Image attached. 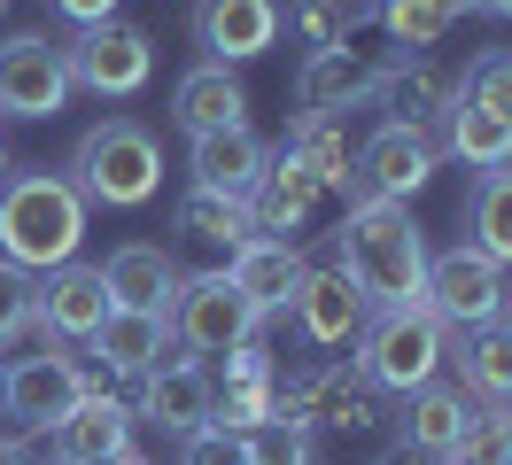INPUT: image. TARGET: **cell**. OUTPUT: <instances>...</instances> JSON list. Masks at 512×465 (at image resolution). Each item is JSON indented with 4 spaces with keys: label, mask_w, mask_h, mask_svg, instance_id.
Masks as SVG:
<instances>
[{
    "label": "cell",
    "mask_w": 512,
    "mask_h": 465,
    "mask_svg": "<svg viewBox=\"0 0 512 465\" xmlns=\"http://www.w3.org/2000/svg\"><path fill=\"white\" fill-rule=\"evenodd\" d=\"M342 272L357 279V295L373 310H404L427 295V233L412 225V202H381V194H357L342 233H334Z\"/></svg>",
    "instance_id": "cell-1"
},
{
    "label": "cell",
    "mask_w": 512,
    "mask_h": 465,
    "mask_svg": "<svg viewBox=\"0 0 512 465\" xmlns=\"http://www.w3.org/2000/svg\"><path fill=\"white\" fill-rule=\"evenodd\" d=\"M86 241V194L63 171H24L0 186V256L24 272H55Z\"/></svg>",
    "instance_id": "cell-2"
},
{
    "label": "cell",
    "mask_w": 512,
    "mask_h": 465,
    "mask_svg": "<svg viewBox=\"0 0 512 465\" xmlns=\"http://www.w3.org/2000/svg\"><path fill=\"white\" fill-rule=\"evenodd\" d=\"M70 186L101 202V210H140V202H156L163 186V148L148 124L132 117H101L78 148H70Z\"/></svg>",
    "instance_id": "cell-3"
},
{
    "label": "cell",
    "mask_w": 512,
    "mask_h": 465,
    "mask_svg": "<svg viewBox=\"0 0 512 465\" xmlns=\"http://www.w3.org/2000/svg\"><path fill=\"white\" fill-rule=\"evenodd\" d=\"M443 349H450V326L427 303L373 310L365 334H357V372H365L381 396H412L427 380H443Z\"/></svg>",
    "instance_id": "cell-4"
},
{
    "label": "cell",
    "mask_w": 512,
    "mask_h": 465,
    "mask_svg": "<svg viewBox=\"0 0 512 465\" xmlns=\"http://www.w3.org/2000/svg\"><path fill=\"white\" fill-rule=\"evenodd\" d=\"M171 341L179 349H194V357H233L241 341H256V326H264V310L233 287L225 272H202V279H179V295H171Z\"/></svg>",
    "instance_id": "cell-5"
},
{
    "label": "cell",
    "mask_w": 512,
    "mask_h": 465,
    "mask_svg": "<svg viewBox=\"0 0 512 465\" xmlns=\"http://www.w3.org/2000/svg\"><path fill=\"white\" fill-rule=\"evenodd\" d=\"M86 388H101V380L70 357L63 341H55V349L16 357V365L0 372V411H8V419H24L32 434H55L70 411H78V396H86Z\"/></svg>",
    "instance_id": "cell-6"
},
{
    "label": "cell",
    "mask_w": 512,
    "mask_h": 465,
    "mask_svg": "<svg viewBox=\"0 0 512 465\" xmlns=\"http://www.w3.org/2000/svg\"><path fill=\"white\" fill-rule=\"evenodd\" d=\"M70 62V86H86V93H109V101H125V93L148 86V70H156V39L140 24H78V39L63 47Z\"/></svg>",
    "instance_id": "cell-7"
},
{
    "label": "cell",
    "mask_w": 512,
    "mask_h": 465,
    "mask_svg": "<svg viewBox=\"0 0 512 465\" xmlns=\"http://www.w3.org/2000/svg\"><path fill=\"white\" fill-rule=\"evenodd\" d=\"M505 295H512L505 264H489L481 248H443V256H427V295H419V303L435 310L450 334L505 318Z\"/></svg>",
    "instance_id": "cell-8"
},
{
    "label": "cell",
    "mask_w": 512,
    "mask_h": 465,
    "mask_svg": "<svg viewBox=\"0 0 512 465\" xmlns=\"http://www.w3.org/2000/svg\"><path fill=\"white\" fill-rule=\"evenodd\" d=\"M70 101V62L55 39H39V31H16V39H0V117H63Z\"/></svg>",
    "instance_id": "cell-9"
},
{
    "label": "cell",
    "mask_w": 512,
    "mask_h": 465,
    "mask_svg": "<svg viewBox=\"0 0 512 465\" xmlns=\"http://www.w3.org/2000/svg\"><path fill=\"white\" fill-rule=\"evenodd\" d=\"M388 62H365L357 47H326V55H303L295 70V101L311 117H350V109H373L381 101Z\"/></svg>",
    "instance_id": "cell-10"
},
{
    "label": "cell",
    "mask_w": 512,
    "mask_h": 465,
    "mask_svg": "<svg viewBox=\"0 0 512 465\" xmlns=\"http://www.w3.org/2000/svg\"><path fill=\"white\" fill-rule=\"evenodd\" d=\"M427 179H435V140H427V132L381 124L373 140H357V194H381V202H412ZM357 194H350V202H357Z\"/></svg>",
    "instance_id": "cell-11"
},
{
    "label": "cell",
    "mask_w": 512,
    "mask_h": 465,
    "mask_svg": "<svg viewBox=\"0 0 512 465\" xmlns=\"http://www.w3.org/2000/svg\"><path fill=\"white\" fill-rule=\"evenodd\" d=\"M295 326H303V341L311 349H342V341L365 334V318H373V303L357 295V279L342 272V264H319V272H303V287H295Z\"/></svg>",
    "instance_id": "cell-12"
},
{
    "label": "cell",
    "mask_w": 512,
    "mask_h": 465,
    "mask_svg": "<svg viewBox=\"0 0 512 465\" xmlns=\"http://www.w3.org/2000/svg\"><path fill=\"white\" fill-rule=\"evenodd\" d=\"M132 419L179 434V442L202 434L210 427V365H202V357H171V365L140 372V411H132Z\"/></svg>",
    "instance_id": "cell-13"
},
{
    "label": "cell",
    "mask_w": 512,
    "mask_h": 465,
    "mask_svg": "<svg viewBox=\"0 0 512 465\" xmlns=\"http://www.w3.org/2000/svg\"><path fill=\"white\" fill-rule=\"evenodd\" d=\"M272 403H280V365L264 341H241L225 357V380H210V427L249 434L256 419H272Z\"/></svg>",
    "instance_id": "cell-14"
},
{
    "label": "cell",
    "mask_w": 512,
    "mask_h": 465,
    "mask_svg": "<svg viewBox=\"0 0 512 465\" xmlns=\"http://www.w3.org/2000/svg\"><path fill=\"white\" fill-rule=\"evenodd\" d=\"M109 287H101V264H55V272H39V326L55 341H94V326L109 318Z\"/></svg>",
    "instance_id": "cell-15"
},
{
    "label": "cell",
    "mask_w": 512,
    "mask_h": 465,
    "mask_svg": "<svg viewBox=\"0 0 512 465\" xmlns=\"http://www.w3.org/2000/svg\"><path fill=\"white\" fill-rule=\"evenodd\" d=\"M194 39L210 62H249L280 39V0H202L194 8Z\"/></svg>",
    "instance_id": "cell-16"
},
{
    "label": "cell",
    "mask_w": 512,
    "mask_h": 465,
    "mask_svg": "<svg viewBox=\"0 0 512 465\" xmlns=\"http://www.w3.org/2000/svg\"><path fill=\"white\" fill-rule=\"evenodd\" d=\"M132 427H140V419H132V403H117L109 388H86L78 411L55 427V450L78 458V465H117V458H132Z\"/></svg>",
    "instance_id": "cell-17"
},
{
    "label": "cell",
    "mask_w": 512,
    "mask_h": 465,
    "mask_svg": "<svg viewBox=\"0 0 512 465\" xmlns=\"http://www.w3.org/2000/svg\"><path fill=\"white\" fill-rule=\"evenodd\" d=\"M450 101H458V78L450 70H435V62H388V78H381V109L388 117L381 124H404V132H443V117H450Z\"/></svg>",
    "instance_id": "cell-18"
},
{
    "label": "cell",
    "mask_w": 512,
    "mask_h": 465,
    "mask_svg": "<svg viewBox=\"0 0 512 465\" xmlns=\"http://www.w3.org/2000/svg\"><path fill=\"white\" fill-rule=\"evenodd\" d=\"M264 171H272V148L256 140L249 124H233V132H202V140H194V186H202V194L249 202Z\"/></svg>",
    "instance_id": "cell-19"
},
{
    "label": "cell",
    "mask_w": 512,
    "mask_h": 465,
    "mask_svg": "<svg viewBox=\"0 0 512 465\" xmlns=\"http://www.w3.org/2000/svg\"><path fill=\"white\" fill-rule=\"evenodd\" d=\"M443 365H458V388L474 403H512V318L458 326L450 349H443Z\"/></svg>",
    "instance_id": "cell-20"
},
{
    "label": "cell",
    "mask_w": 512,
    "mask_h": 465,
    "mask_svg": "<svg viewBox=\"0 0 512 465\" xmlns=\"http://www.w3.org/2000/svg\"><path fill=\"white\" fill-rule=\"evenodd\" d=\"M303 272H311V264H303V248H295V241H272V233H256L249 248H233V256H225V279H233V287H241L264 318L295 303Z\"/></svg>",
    "instance_id": "cell-21"
},
{
    "label": "cell",
    "mask_w": 512,
    "mask_h": 465,
    "mask_svg": "<svg viewBox=\"0 0 512 465\" xmlns=\"http://www.w3.org/2000/svg\"><path fill=\"white\" fill-rule=\"evenodd\" d=\"M94 357L101 372H125V380L171 365V318L163 310H109L94 326Z\"/></svg>",
    "instance_id": "cell-22"
},
{
    "label": "cell",
    "mask_w": 512,
    "mask_h": 465,
    "mask_svg": "<svg viewBox=\"0 0 512 465\" xmlns=\"http://www.w3.org/2000/svg\"><path fill=\"white\" fill-rule=\"evenodd\" d=\"M171 117L187 124L194 140H202V132H233V124H249V86H241L225 62H202V70H187V78L171 86Z\"/></svg>",
    "instance_id": "cell-23"
},
{
    "label": "cell",
    "mask_w": 512,
    "mask_h": 465,
    "mask_svg": "<svg viewBox=\"0 0 512 465\" xmlns=\"http://www.w3.org/2000/svg\"><path fill=\"white\" fill-rule=\"evenodd\" d=\"M101 287H109V303H117V310H171V295H179V264H171L156 241H125V248H109Z\"/></svg>",
    "instance_id": "cell-24"
},
{
    "label": "cell",
    "mask_w": 512,
    "mask_h": 465,
    "mask_svg": "<svg viewBox=\"0 0 512 465\" xmlns=\"http://www.w3.org/2000/svg\"><path fill=\"white\" fill-rule=\"evenodd\" d=\"M326 202V186L295 163V155H272V171L256 179L249 194V217H256V233H272V241H288V233H303L311 225V210Z\"/></svg>",
    "instance_id": "cell-25"
},
{
    "label": "cell",
    "mask_w": 512,
    "mask_h": 465,
    "mask_svg": "<svg viewBox=\"0 0 512 465\" xmlns=\"http://www.w3.org/2000/svg\"><path fill=\"white\" fill-rule=\"evenodd\" d=\"M280 155H295L326 194H342V202L357 194V148H350V124H342V117H311V109H303V117L288 124Z\"/></svg>",
    "instance_id": "cell-26"
},
{
    "label": "cell",
    "mask_w": 512,
    "mask_h": 465,
    "mask_svg": "<svg viewBox=\"0 0 512 465\" xmlns=\"http://www.w3.org/2000/svg\"><path fill=\"white\" fill-rule=\"evenodd\" d=\"M466 419H474V396L466 388H443V380H427V388H412L404 396V450H419V458H450V442L466 434Z\"/></svg>",
    "instance_id": "cell-27"
},
{
    "label": "cell",
    "mask_w": 512,
    "mask_h": 465,
    "mask_svg": "<svg viewBox=\"0 0 512 465\" xmlns=\"http://www.w3.org/2000/svg\"><path fill=\"white\" fill-rule=\"evenodd\" d=\"M171 225H179L187 241H202V248H225V256L256 241L249 202H225V194H202V186H187V202L171 210Z\"/></svg>",
    "instance_id": "cell-28"
},
{
    "label": "cell",
    "mask_w": 512,
    "mask_h": 465,
    "mask_svg": "<svg viewBox=\"0 0 512 465\" xmlns=\"http://www.w3.org/2000/svg\"><path fill=\"white\" fill-rule=\"evenodd\" d=\"M466 225H474V241L489 264H512V163H497V171H481L474 194H466Z\"/></svg>",
    "instance_id": "cell-29"
},
{
    "label": "cell",
    "mask_w": 512,
    "mask_h": 465,
    "mask_svg": "<svg viewBox=\"0 0 512 465\" xmlns=\"http://www.w3.org/2000/svg\"><path fill=\"white\" fill-rule=\"evenodd\" d=\"M373 16H381V31L404 55H427V47H443L450 31H458L466 0H373Z\"/></svg>",
    "instance_id": "cell-30"
},
{
    "label": "cell",
    "mask_w": 512,
    "mask_h": 465,
    "mask_svg": "<svg viewBox=\"0 0 512 465\" xmlns=\"http://www.w3.org/2000/svg\"><path fill=\"white\" fill-rule=\"evenodd\" d=\"M443 148L458 155V163H474V171H497V163H512V124L489 117V109H474V101H450Z\"/></svg>",
    "instance_id": "cell-31"
},
{
    "label": "cell",
    "mask_w": 512,
    "mask_h": 465,
    "mask_svg": "<svg viewBox=\"0 0 512 465\" xmlns=\"http://www.w3.org/2000/svg\"><path fill=\"white\" fill-rule=\"evenodd\" d=\"M443 465H512V403H474V419Z\"/></svg>",
    "instance_id": "cell-32"
},
{
    "label": "cell",
    "mask_w": 512,
    "mask_h": 465,
    "mask_svg": "<svg viewBox=\"0 0 512 465\" xmlns=\"http://www.w3.org/2000/svg\"><path fill=\"white\" fill-rule=\"evenodd\" d=\"M373 16V0H295L288 24L303 31V47L311 55H326V47H350V31Z\"/></svg>",
    "instance_id": "cell-33"
},
{
    "label": "cell",
    "mask_w": 512,
    "mask_h": 465,
    "mask_svg": "<svg viewBox=\"0 0 512 465\" xmlns=\"http://www.w3.org/2000/svg\"><path fill=\"white\" fill-rule=\"evenodd\" d=\"M32 326H39V272L0 256V349H16Z\"/></svg>",
    "instance_id": "cell-34"
},
{
    "label": "cell",
    "mask_w": 512,
    "mask_h": 465,
    "mask_svg": "<svg viewBox=\"0 0 512 465\" xmlns=\"http://www.w3.org/2000/svg\"><path fill=\"white\" fill-rule=\"evenodd\" d=\"M241 442H249V465H311V427H303V419H280V411L256 419Z\"/></svg>",
    "instance_id": "cell-35"
},
{
    "label": "cell",
    "mask_w": 512,
    "mask_h": 465,
    "mask_svg": "<svg viewBox=\"0 0 512 465\" xmlns=\"http://www.w3.org/2000/svg\"><path fill=\"white\" fill-rule=\"evenodd\" d=\"M458 101H474V109H489V117L512 124V55H481L466 78H458Z\"/></svg>",
    "instance_id": "cell-36"
},
{
    "label": "cell",
    "mask_w": 512,
    "mask_h": 465,
    "mask_svg": "<svg viewBox=\"0 0 512 465\" xmlns=\"http://www.w3.org/2000/svg\"><path fill=\"white\" fill-rule=\"evenodd\" d=\"M179 465H249V442L233 427H202V434H187V458Z\"/></svg>",
    "instance_id": "cell-37"
},
{
    "label": "cell",
    "mask_w": 512,
    "mask_h": 465,
    "mask_svg": "<svg viewBox=\"0 0 512 465\" xmlns=\"http://www.w3.org/2000/svg\"><path fill=\"white\" fill-rule=\"evenodd\" d=\"M55 8H63L70 24H109L117 16V0H55Z\"/></svg>",
    "instance_id": "cell-38"
},
{
    "label": "cell",
    "mask_w": 512,
    "mask_h": 465,
    "mask_svg": "<svg viewBox=\"0 0 512 465\" xmlns=\"http://www.w3.org/2000/svg\"><path fill=\"white\" fill-rule=\"evenodd\" d=\"M474 16H497V24H512V0H466Z\"/></svg>",
    "instance_id": "cell-39"
},
{
    "label": "cell",
    "mask_w": 512,
    "mask_h": 465,
    "mask_svg": "<svg viewBox=\"0 0 512 465\" xmlns=\"http://www.w3.org/2000/svg\"><path fill=\"white\" fill-rule=\"evenodd\" d=\"M0 465H32V450H24V442H8V434H0Z\"/></svg>",
    "instance_id": "cell-40"
},
{
    "label": "cell",
    "mask_w": 512,
    "mask_h": 465,
    "mask_svg": "<svg viewBox=\"0 0 512 465\" xmlns=\"http://www.w3.org/2000/svg\"><path fill=\"white\" fill-rule=\"evenodd\" d=\"M0 186H8V148H0Z\"/></svg>",
    "instance_id": "cell-41"
},
{
    "label": "cell",
    "mask_w": 512,
    "mask_h": 465,
    "mask_svg": "<svg viewBox=\"0 0 512 465\" xmlns=\"http://www.w3.org/2000/svg\"><path fill=\"white\" fill-rule=\"evenodd\" d=\"M47 465H78V458H63V450H55V458H47Z\"/></svg>",
    "instance_id": "cell-42"
},
{
    "label": "cell",
    "mask_w": 512,
    "mask_h": 465,
    "mask_svg": "<svg viewBox=\"0 0 512 465\" xmlns=\"http://www.w3.org/2000/svg\"><path fill=\"white\" fill-rule=\"evenodd\" d=\"M117 465H148V458H140V450H132V458H117Z\"/></svg>",
    "instance_id": "cell-43"
},
{
    "label": "cell",
    "mask_w": 512,
    "mask_h": 465,
    "mask_svg": "<svg viewBox=\"0 0 512 465\" xmlns=\"http://www.w3.org/2000/svg\"><path fill=\"white\" fill-rule=\"evenodd\" d=\"M505 318H512V295H505Z\"/></svg>",
    "instance_id": "cell-44"
},
{
    "label": "cell",
    "mask_w": 512,
    "mask_h": 465,
    "mask_svg": "<svg viewBox=\"0 0 512 465\" xmlns=\"http://www.w3.org/2000/svg\"><path fill=\"white\" fill-rule=\"evenodd\" d=\"M0 8H8V0H0Z\"/></svg>",
    "instance_id": "cell-45"
}]
</instances>
